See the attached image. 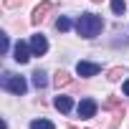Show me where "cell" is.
<instances>
[{"label":"cell","mask_w":129,"mask_h":129,"mask_svg":"<svg viewBox=\"0 0 129 129\" xmlns=\"http://www.w3.org/2000/svg\"><path fill=\"white\" fill-rule=\"evenodd\" d=\"M53 84H56L58 89L69 86V84H71V76H69V71H58V74H56V79H53Z\"/></svg>","instance_id":"cell-9"},{"label":"cell","mask_w":129,"mask_h":129,"mask_svg":"<svg viewBox=\"0 0 129 129\" xmlns=\"http://www.w3.org/2000/svg\"><path fill=\"white\" fill-rule=\"evenodd\" d=\"M119 104H121V101H119V99H116V96H109V99H106V101H104V106H106V109H116V106H119Z\"/></svg>","instance_id":"cell-14"},{"label":"cell","mask_w":129,"mask_h":129,"mask_svg":"<svg viewBox=\"0 0 129 129\" xmlns=\"http://www.w3.org/2000/svg\"><path fill=\"white\" fill-rule=\"evenodd\" d=\"M121 89H124V94H126V96H129V79H126V81H124V86H121Z\"/></svg>","instance_id":"cell-18"},{"label":"cell","mask_w":129,"mask_h":129,"mask_svg":"<svg viewBox=\"0 0 129 129\" xmlns=\"http://www.w3.org/2000/svg\"><path fill=\"white\" fill-rule=\"evenodd\" d=\"M111 10H114L116 15H121V13L126 10V5H124V0H111Z\"/></svg>","instance_id":"cell-13"},{"label":"cell","mask_w":129,"mask_h":129,"mask_svg":"<svg viewBox=\"0 0 129 129\" xmlns=\"http://www.w3.org/2000/svg\"><path fill=\"white\" fill-rule=\"evenodd\" d=\"M8 46H10L8 43V36H3V53H8Z\"/></svg>","instance_id":"cell-17"},{"label":"cell","mask_w":129,"mask_h":129,"mask_svg":"<svg viewBox=\"0 0 129 129\" xmlns=\"http://www.w3.org/2000/svg\"><path fill=\"white\" fill-rule=\"evenodd\" d=\"M56 109L61 111V114H69L71 109H74V101H71V96H56Z\"/></svg>","instance_id":"cell-8"},{"label":"cell","mask_w":129,"mask_h":129,"mask_svg":"<svg viewBox=\"0 0 129 129\" xmlns=\"http://www.w3.org/2000/svg\"><path fill=\"white\" fill-rule=\"evenodd\" d=\"M96 109H99V104H96L94 99H81V104H79V116H81V119H91V116L96 114Z\"/></svg>","instance_id":"cell-5"},{"label":"cell","mask_w":129,"mask_h":129,"mask_svg":"<svg viewBox=\"0 0 129 129\" xmlns=\"http://www.w3.org/2000/svg\"><path fill=\"white\" fill-rule=\"evenodd\" d=\"M94 3H101V0H94Z\"/></svg>","instance_id":"cell-19"},{"label":"cell","mask_w":129,"mask_h":129,"mask_svg":"<svg viewBox=\"0 0 129 129\" xmlns=\"http://www.w3.org/2000/svg\"><path fill=\"white\" fill-rule=\"evenodd\" d=\"M3 89H8V91H13V94L23 96V94H25V89H28V84H25V79H20V76L5 74V76H3Z\"/></svg>","instance_id":"cell-2"},{"label":"cell","mask_w":129,"mask_h":129,"mask_svg":"<svg viewBox=\"0 0 129 129\" xmlns=\"http://www.w3.org/2000/svg\"><path fill=\"white\" fill-rule=\"evenodd\" d=\"M30 129H53V121H48V119H36V121H30Z\"/></svg>","instance_id":"cell-11"},{"label":"cell","mask_w":129,"mask_h":129,"mask_svg":"<svg viewBox=\"0 0 129 129\" xmlns=\"http://www.w3.org/2000/svg\"><path fill=\"white\" fill-rule=\"evenodd\" d=\"M99 71H101L99 63H91V61H79V63H76V74H79V76H84V79L96 76Z\"/></svg>","instance_id":"cell-4"},{"label":"cell","mask_w":129,"mask_h":129,"mask_svg":"<svg viewBox=\"0 0 129 129\" xmlns=\"http://www.w3.org/2000/svg\"><path fill=\"white\" fill-rule=\"evenodd\" d=\"M23 0H5V8H18Z\"/></svg>","instance_id":"cell-16"},{"label":"cell","mask_w":129,"mask_h":129,"mask_svg":"<svg viewBox=\"0 0 129 129\" xmlns=\"http://www.w3.org/2000/svg\"><path fill=\"white\" fill-rule=\"evenodd\" d=\"M51 8H53V3H51V0H43V3L33 10V15H30V23L33 25H41L43 20H46V15L51 13Z\"/></svg>","instance_id":"cell-3"},{"label":"cell","mask_w":129,"mask_h":129,"mask_svg":"<svg viewBox=\"0 0 129 129\" xmlns=\"http://www.w3.org/2000/svg\"><path fill=\"white\" fill-rule=\"evenodd\" d=\"M30 51H33V56H43L46 51H48V41H46V36H33L30 38Z\"/></svg>","instance_id":"cell-7"},{"label":"cell","mask_w":129,"mask_h":129,"mask_svg":"<svg viewBox=\"0 0 129 129\" xmlns=\"http://www.w3.org/2000/svg\"><path fill=\"white\" fill-rule=\"evenodd\" d=\"M106 79H109V81H119V79H121V69H111Z\"/></svg>","instance_id":"cell-15"},{"label":"cell","mask_w":129,"mask_h":129,"mask_svg":"<svg viewBox=\"0 0 129 129\" xmlns=\"http://www.w3.org/2000/svg\"><path fill=\"white\" fill-rule=\"evenodd\" d=\"M69 129H76V126H69Z\"/></svg>","instance_id":"cell-20"},{"label":"cell","mask_w":129,"mask_h":129,"mask_svg":"<svg viewBox=\"0 0 129 129\" xmlns=\"http://www.w3.org/2000/svg\"><path fill=\"white\" fill-rule=\"evenodd\" d=\"M101 28H104V20L94 13H81L79 20H76V30H79L81 38H96L101 33Z\"/></svg>","instance_id":"cell-1"},{"label":"cell","mask_w":129,"mask_h":129,"mask_svg":"<svg viewBox=\"0 0 129 129\" xmlns=\"http://www.w3.org/2000/svg\"><path fill=\"white\" fill-rule=\"evenodd\" d=\"M56 28H58L61 33H66V30L71 28V20H69V18H58V20H56Z\"/></svg>","instance_id":"cell-12"},{"label":"cell","mask_w":129,"mask_h":129,"mask_svg":"<svg viewBox=\"0 0 129 129\" xmlns=\"http://www.w3.org/2000/svg\"><path fill=\"white\" fill-rule=\"evenodd\" d=\"M46 84H48V81H46V74H43V71H36V74H33V86H36V89H43Z\"/></svg>","instance_id":"cell-10"},{"label":"cell","mask_w":129,"mask_h":129,"mask_svg":"<svg viewBox=\"0 0 129 129\" xmlns=\"http://www.w3.org/2000/svg\"><path fill=\"white\" fill-rule=\"evenodd\" d=\"M13 53H15V61H18V63H28V58L33 56L30 46H28V43H23V41H18V43H15Z\"/></svg>","instance_id":"cell-6"}]
</instances>
